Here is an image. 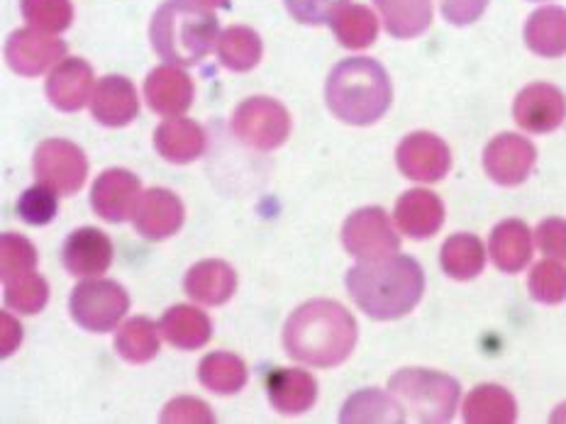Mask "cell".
<instances>
[{"instance_id":"6da1fadb","label":"cell","mask_w":566,"mask_h":424,"mask_svg":"<svg viewBox=\"0 0 566 424\" xmlns=\"http://www.w3.org/2000/svg\"><path fill=\"white\" fill-rule=\"evenodd\" d=\"M357 344V320L335 300H311L289 317L283 347L308 367L329 369L349 359Z\"/></svg>"},{"instance_id":"7a4b0ae2","label":"cell","mask_w":566,"mask_h":424,"mask_svg":"<svg viewBox=\"0 0 566 424\" xmlns=\"http://www.w3.org/2000/svg\"><path fill=\"white\" fill-rule=\"evenodd\" d=\"M347 290L371 320H398L420 303L424 274L416 258H364L347 271Z\"/></svg>"},{"instance_id":"3957f363","label":"cell","mask_w":566,"mask_h":424,"mask_svg":"<svg viewBox=\"0 0 566 424\" xmlns=\"http://www.w3.org/2000/svg\"><path fill=\"white\" fill-rule=\"evenodd\" d=\"M327 108L347 125H374L391 108V78L369 56H352L329 71L325 84Z\"/></svg>"},{"instance_id":"277c9868","label":"cell","mask_w":566,"mask_h":424,"mask_svg":"<svg viewBox=\"0 0 566 424\" xmlns=\"http://www.w3.org/2000/svg\"><path fill=\"white\" fill-rule=\"evenodd\" d=\"M218 18L196 0H167L151 18L155 52L174 66H196L218 40Z\"/></svg>"},{"instance_id":"5b68a950","label":"cell","mask_w":566,"mask_h":424,"mask_svg":"<svg viewBox=\"0 0 566 424\" xmlns=\"http://www.w3.org/2000/svg\"><path fill=\"white\" fill-rule=\"evenodd\" d=\"M388 391L412 410L418 422H452L462 388L438 371L403 369L388 381Z\"/></svg>"},{"instance_id":"8992f818","label":"cell","mask_w":566,"mask_h":424,"mask_svg":"<svg viewBox=\"0 0 566 424\" xmlns=\"http://www.w3.org/2000/svg\"><path fill=\"white\" fill-rule=\"evenodd\" d=\"M71 317L88 332H111L123 320L129 308L127 290L115 280H86L78 283L69 300Z\"/></svg>"},{"instance_id":"52a82bcc","label":"cell","mask_w":566,"mask_h":424,"mask_svg":"<svg viewBox=\"0 0 566 424\" xmlns=\"http://www.w3.org/2000/svg\"><path fill=\"white\" fill-rule=\"evenodd\" d=\"M232 132L247 147L271 151L281 147L291 135V115L274 98L256 96L238 105L232 115Z\"/></svg>"},{"instance_id":"ba28073f","label":"cell","mask_w":566,"mask_h":424,"mask_svg":"<svg viewBox=\"0 0 566 424\" xmlns=\"http://www.w3.org/2000/svg\"><path fill=\"white\" fill-rule=\"evenodd\" d=\"M88 161L78 145L66 139H46L34 151V176L38 181L54 188L56 193L71 195L86 183Z\"/></svg>"},{"instance_id":"9c48e42d","label":"cell","mask_w":566,"mask_h":424,"mask_svg":"<svg viewBox=\"0 0 566 424\" xmlns=\"http://www.w3.org/2000/svg\"><path fill=\"white\" fill-rule=\"evenodd\" d=\"M345 250L357 258H384L400 250V237L384 208H361L342 227Z\"/></svg>"},{"instance_id":"30bf717a","label":"cell","mask_w":566,"mask_h":424,"mask_svg":"<svg viewBox=\"0 0 566 424\" xmlns=\"http://www.w3.org/2000/svg\"><path fill=\"white\" fill-rule=\"evenodd\" d=\"M396 161L406 179L434 183L442 181L447 171H450L452 155L450 147L438 135L412 132L398 145Z\"/></svg>"},{"instance_id":"8fae6325","label":"cell","mask_w":566,"mask_h":424,"mask_svg":"<svg viewBox=\"0 0 566 424\" xmlns=\"http://www.w3.org/2000/svg\"><path fill=\"white\" fill-rule=\"evenodd\" d=\"M537 161V149L533 141L521 135H499L483 149V169L495 183L521 186Z\"/></svg>"},{"instance_id":"7c38bea8","label":"cell","mask_w":566,"mask_h":424,"mask_svg":"<svg viewBox=\"0 0 566 424\" xmlns=\"http://www.w3.org/2000/svg\"><path fill=\"white\" fill-rule=\"evenodd\" d=\"M64 54L66 42L52 38V34H44L38 28L15 30L6 44L8 66L13 68L15 74L28 78L44 74L46 68L59 62V59H64Z\"/></svg>"},{"instance_id":"4fadbf2b","label":"cell","mask_w":566,"mask_h":424,"mask_svg":"<svg viewBox=\"0 0 566 424\" xmlns=\"http://www.w3.org/2000/svg\"><path fill=\"white\" fill-rule=\"evenodd\" d=\"M515 123L533 135L554 132L566 117L564 93L552 84H533L517 93L513 105Z\"/></svg>"},{"instance_id":"5bb4252c","label":"cell","mask_w":566,"mask_h":424,"mask_svg":"<svg viewBox=\"0 0 566 424\" xmlns=\"http://www.w3.org/2000/svg\"><path fill=\"white\" fill-rule=\"evenodd\" d=\"M142 198V183L133 171L108 169L103 171L91 191V205L103 220L125 222L135 215V208Z\"/></svg>"},{"instance_id":"9a60e30c","label":"cell","mask_w":566,"mask_h":424,"mask_svg":"<svg viewBox=\"0 0 566 424\" xmlns=\"http://www.w3.org/2000/svg\"><path fill=\"white\" fill-rule=\"evenodd\" d=\"M184 215L186 212L179 195L167 191V188H149V191L142 193L139 198L133 222L142 237L161 242L181 230Z\"/></svg>"},{"instance_id":"2e32d148","label":"cell","mask_w":566,"mask_h":424,"mask_svg":"<svg viewBox=\"0 0 566 424\" xmlns=\"http://www.w3.org/2000/svg\"><path fill=\"white\" fill-rule=\"evenodd\" d=\"M62 258L71 276H101L113 264V242L98 227H81L69 234Z\"/></svg>"},{"instance_id":"e0dca14e","label":"cell","mask_w":566,"mask_h":424,"mask_svg":"<svg viewBox=\"0 0 566 424\" xmlns=\"http://www.w3.org/2000/svg\"><path fill=\"white\" fill-rule=\"evenodd\" d=\"M93 68L86 59H64L46 78V98L56 110L76 113L91 100Z\"/></svg>"},{"instance_id":"ac0fdd59","label":"cell","mask_w":566,"mask_h":424,"mask_svg":"<svg viewBox=\"0 0 566 424\" xmlns=\"http://www.w3.org/2000/svg\"><path fill=\"white\" fill-rule=\"evenodd\" d=\"M145 98L155 113L179 117L193 103V81L179 66H157L145 81Z\"/></svg>"},{"instance_id":"d6986e66","label":"cell","mask_w":566,"mask_h":424,"mask_svg":"<svg viewBox=\"0 0 566 424\" xmlns=\"http://www.w3.org/2000/svg\"><path fill=\"white\" fill-rule=\"evenodd\" d=\"M91 113L105 127H125L139 115V98L133 81L125 76H105L91 96Z\"/></svg>"},{"instance_id":"ffe728a7","label":"cell","mask_w":566,"mask_h":424,"mask_svg":"<svg viewBox=\"0 0 566 424\" xmlns=\"http://www.w3.org/2000/svg\"><path fill=\"white\" fill-rule=\"evenodd\" d=\"M396 222L410 240H428L438 234L444 222V205L432 191L416 188L398 198L396 203Z\"/></svg>"},{"instance_id":"44dd1931","label":"cell","mask_w":566,"mask_h":424,"mask_svg":"<svg viewBox=\"0 0 566 424\" xmlns=\"http://www.w3.org/2000/svg\"><path fill=\"white\" fill-rule=\"evenodd\" d=\"M269 403L281 415H303L317 400V381L308 371L276 369L266 381Z\"/></svg>"},{"instance_id":"7402d4cb","label":"cell","mask_w":566,"mask_h":424,"mask_svg":"<svg viewBox=\"0 0 566 424\" xmlns=\"http://www.w3.org/2000/svg\"><path fill=\"white\" fill-rule=\"evenodd\" d=\"M489 252L505 274H517L533 258V232L521 220H503L491 232Z\"/></svg>"},{"instance_id":"603a6c76","label":"cell","mask_w":566,"mask_h":424,"mask_svg":"<svg viewBox=\"0 0 566 424\" xmlns=\"http://www.w3.org/2000/svg\"><path fill=\"white\" fill-rule=\"evenodd\" d=\"M155 149L171 163H191L206 151V132L193 120L171 117L157 127Z\"/></svg>"},{"instance_id":"cb8c5ba5","label":"cell","mask_w":566,"mask_h":424,"mask_svg":"<svg viewBox=\"0 0 566 424\" xmlns=\"http://www.w3.org/2000/svg\"><path fill=\"white\" fill-rule=\"evenodd\" d=\"M184 288L196 303L222 305L238 290V274L226 262H200L186 274Z\"/></svg>"},{"instance_id":"d4e9b609","label":"cell","mask_w":566,"mask_h":424,"mask_svg":"<svg viewBox=\"0 0 566 424\" xmlns=\"http://www.w3.org/2000/svg\"><path fill=\"white\" fill-rule=\"evenodd\" d=\"M525 44L530 52L545 59H559L566 54V10L547 6L535 10L525 22Z\"/></svg>"},{"instance_id":"484cf974","label":"cell","mask_w":566,"mask_h":424,"mask_svg":"<svg viewBox=\"0 0 566 424\" xmlns=\"http://www.w3.org/2000/svg\"><path fill=\"white\" fill-rule=\"evenodd\" d=\"M161 335L176 349L193 351L206 347L212 335V325L203 310L193 305H174L161 317Z\"/></svg>"},{"instance_id":"4316f807","label":"cell","mask_w":566,"mask_h":424,"mask_svg":"<svg viewBox=\"0 0 566 424\" xmlns=\"http://www.w3.org/2000/svg\"><path fill=\"white\" fill-rule=\"evenodd\" d=\"M469 424H513L517 420L515 398L495 383L476 385L464 403Z\"/></svg>"},{"instance_id":"83f0119b","label":"cell","mask_w":566,"mask_h":424,"mask_svg":"<svg viewBox=\"0 0 566 424\" xmlns=\"http://www.w3.org/2000/svg\"><path fill=\"white\" fill-rule=\"evenodd\" d=\"M374 6L396 40L418 38L432 22V0H374Z\"/></svg>"},{"instance_id":"f1b7e54d","label":"cell","mask_w":566,"mask_h":424,"mask_svg":"<svg viewBox=\"0 0 566 424\" xmlns=\"http://www.w3.org/2000/svg\"><path fill=\"white\" fill-rule=\"evenodd\" d=\"M486 266V250L476 234H454L442 244V268L457 280L476 278Z\"/></svg>"},{"instance_id":"f546056e","label":"cell","mask_w":566,"mask_h":424,"mask_svg":"<svg viewBox=\"0 0 566 424\" xmlns=\"http://www.w3.org/2000/svg\"><path fill=\"white\" fill-rule=\"evenodd\" d=\"M198 379L208 391L218 395L240 393L247 383V367L240 357L228 351H216L200 361Z\"/></svg>"},{"instance_id":"4dcf8cb0","label":"cell","mask_w":566,"mask_h":424,"mask_svg":"<svg viewBox=\"0 0 566 424\" xmlns=\"http://www.w3.org/2000/svg\"><path fill=\"white\" fill-rule=\"evenodd\" d=\"M159 332L161 327L147 320V317H135V320L120 327V332L115 337V349L129 363H147L159 353Z\"/></svg>"},{"instance_id":"1f68e13d","label":"cell","mask_w":566,"mask_h":424,"mask_svg":"<svg viewBox=\"0 0 566 424\" xmlns=\"http://www.w3.org/2000/svg\"><path fill=\"white\" fill-rule=\"evenodd\" d=\"M264 44L252 28H228L218 38V56L230 71H252L262 62Z\"/></svg>"},{"instance_id":"d6a6232c","label":"cell","mask_w":566,"mask_h":424,"mask_svg":"<svg viewBox=\"0 0 566 424\" xmlns=\"http://www.w3.org/2000/svg\"><path fill=\"white\" fill-rule=\"evenodd\" d=\"M333 30L347 50H367L379 38V20L367 6H347L333 20Z\"/></svg>"},{"instance_id":"836d02e7","label":"cell","mask_w":566,"mask_h":424,"mask_svg":"<svg viewBox=\"0 0 566 424\" xmlns=\"http://www.w3.org/2000/svg\"><path fill=\"white\" fill-rule=\"evenodd\" d=\"M406 415L391 398L376 391H361L347 400L342 422H403Z\"/></svg>"},{"instance_id":"e575fe53","label":"cell","mask_w":566,"mask_h":424,"mask_svg":"<svg viewBox=\"0 0 566 424\" xmlns=\"http://www.w3.org/2000/svg\"><path fill=\"white\" fill-rule=\"evenodd\" d=\"M34 264H38V252L30 240L13 232L0 237V278L3 283L32 274Z\"/></svg>"},{"instance_id":"d590c367","label":"cell","mask_w":566,"mask_h":424,"mask_svg":"<svg viewBox=\"0 0 566 424\" xmlns=\"http://www.w3.org/2000/svg\"><path fill=\"white\" fill-rule=\"evenodd\" d=\"M46 300H50V286L40 274H28L6 283V303L8 308L18 310L20 315H38L44 310Z\"/></svg>"},{"instance_id":"8d00e7d4","label":"cell","mask_w":566,"mask_h":424,"mask_svg":"<svg viewBox=\"0 0 566 424\" xmlns=\"http://www.w3.org/2000/svg\"><path fill=\"white\" fill-rule=\"evenodd\" d=\"M22 18L42 32H64L74 20L69 0H20Z\"/></svg>"},{"instance_id":"74e56055","label":"cell","mask_w":566,"mask_h":424,"mask_svg":"<svg viewBox=\"0 0 566 424\" xmlns=\"http://www.w3.org/2000/svg\"><path fill=\"white\" fill-rule=\"evenodd\" d=\"M56 210H59V195L54 188L44 183L28 188V191L18 200V215L32 227L50 225V222L56 218Z\"/></svg>"},{"instance_id":"f35d334b","label":"cell","mask_w":566,"mask_h":424,"mask_svg":"<svg viewBox=\"0 0 566 424\" xmlns=\"http://www.w3.org/2000/svg\"><path fill=\"white\" fill-rule=\"evenodd\" d=\"M530 293L537 303L559 305L566 300V268L557 262H539L530 274Z\"/></svg>"},{"instance_id":"ab89813d","label":"cell","mask_w":566,"mask_h":424,"mask_svg":"<svg viewBox=\"0 0 566 424\" xmlns=\"http://www.w3.org/2000/svg\"><path fill=\"white\" fill-rule=\"evenodd\" d=\"M349 0H286V10L301 25H333Z\"/></svg>"},{"instance_id":"60d3db41","label":"cell","mask_w":566,"mask_h":424,"mask_svg":"<svg viewBox=\"0 0 566 424\" xmlns=\"http://www.w3.org/2000/svg\"><path fill=\"white\" fill-rule=\"evenodd\" d=\"M537 246L552 258H566V220L549 218L537 225Z\"/></svg>"},{"instance_id":"b9f144b4","label":"cell","mask_w":566,"mask_h":424,"mask_svg":"<svg viewBox=\"0 0 566 424\" xmlns=\"http://www.w3.org/2000/svg\"><path fill=\"white\" fill-rule=\"evenodd\" d=\"M164 422H216L210 407L203 400L196 398H179L164 407L161 412Z\"/></svg>"},{"instance_id":"7bdbcfd3","label":"cell","mask_w":566,"mask_h":424,"mask_svg":"<svg viewBox=\"0 0 566 424\" xmlns=\"http://www.w3.org/2000/svg\"><path fill=\"white\" fill-rule=\"evenodd\" d=\"M489 0H442V15L447 22H452L457 28L471 25L476 22L483 10H486Z\"/></svg>"},{"instance_id":"ee69618b","label":"cell","mask_w":566,"mask_h":424,"mask_svg":"<svg viewBox=\"0 0 566 424\" xmlns=\"http://www.w3.org/2000/svg\"><path fill=\"white\" fill-rule=\"evenodd\" d=\"M3 325H6V335H3V357H10L13 349L20 344L22 339V329L13 322V317L3 315Z\"/></svg>"},{"instance_id":"f6af8a7d","label":"cell","mask_w":566,"mask_h":424,"mask_svg":"<svg viewBox=\"0 0 566 424\" xmlns=\"http://www.w3.org/2000/svg\"><path fill=\"white\" fill-rule=\"evenodd\" d=\"M203 8H230V0H196Z\"/></svg>"}]
</instances>
